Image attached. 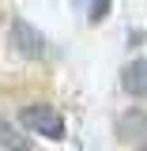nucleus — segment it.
Here are the masks:
<instances>
[{"label": "nucleus", "instance_id": "nucleus-1", "mask_svg": "<svg viewBox=\"0 0 147 151\" xmlns=\"http://www.w3.org/2000/svg\"><path fill=\"white\" fill-rule=\"evenodd\" d=\"M23 125L45 140H64V117L53 110V106H30L23 110Z\"/></svg>", "mask_w": 147, "mask_h": 151}, {"label": "nucleus", "instance_id": "nucleus-2", "mask_svg": "<svg viewBox=\"0 0 147 151\" xmlns=\"http://www.w3.org/2000/svg\"><path fill=\"white\" fill-rule=\"evenodd\" d=\"M11 45H15V53L30 57V60L45 53L42 30H34V23H27V19H11Z\"/></svg>", "mask_w": 147, "mask_h": 151}, {"label": "nucleus", "instance_id": "nucleus-3", "mask_svg": "<svg viewBox=\"0 0 147 151\" xmlns=\"http://www.w3.org/2000/svg\"><path fill=\"white\" fill-rule=\"evenodd\" d=\"M121 87L132 94V98H147V57H136L125 64L121 72Z\"/></svg>", "mask_w": 147, "mask_h": 151}, {"label": "nucleus", "instance_id": "nucleus-4", "mask_svg": "<svg viewBox=\"0 0 147 151\" xmlns=\"http://www.w3.org/2000/svg\"><path fill=\"white\" fill-rule=\"evenodd\" d=\"M117 132H121V140H128V144H147V113L132 110L121 117V125H117Z\"/></svg>", "mask_w": 147, "mask_h": 151}, {"label": "nucleus", "instance_id": "nucleus-5", "mask_svg": "<svg viewBox=\"0 0 147 151\" xmlns=\"http://www.w3.org/2000/svg\"><path fill=\"white\" fill-rule=\"evenodd\" d=\"M0 144H4V147H11V151H30V140H23L8 121H0Z\"/></svg>", "mask_w": 147, "mask_h": 151}, {"label": "nucleus", "instance_id": "nucleus-6", "mask_svg": "<svg viewBox=\"0 0 147 151\" xmlns=\"http://www.w3.org/2000/svg\"><path fill=\"white\" fill-rule=\"evenodd\" d=\"M110 12V0H91V23H102Z\"/></svg>", "mask_w": 147, "mask_h": 151}]
</instances>
